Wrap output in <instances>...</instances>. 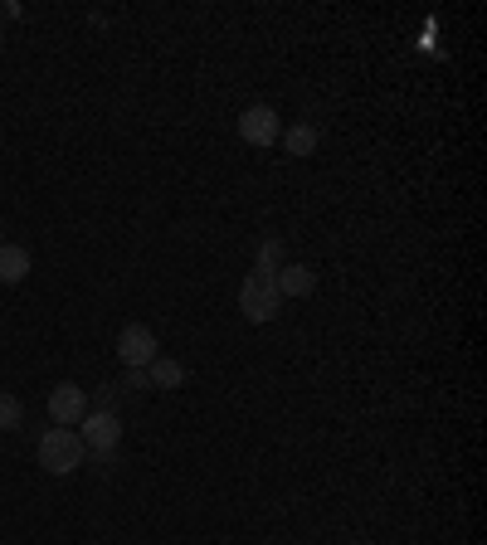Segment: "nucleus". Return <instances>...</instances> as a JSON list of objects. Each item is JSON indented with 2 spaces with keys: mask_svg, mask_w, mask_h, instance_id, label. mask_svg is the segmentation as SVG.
Wrapping results in <instances>:
<instances>
[{
  "mask_svg": "<svg viewBox=\"0 0 487 545\" xmlns=\"http://www.w3.org/2000/svg\"><path fill=\"white\" fill-rule=\"evenodd\" d=\"M83 438L74 434V429H44L39 434V448H35V458H39V468L44 473H54V477H69L83 468Z\"/></svg>",
  "mask_w": 487,
  "mask_h": 545,
  "instance_id": "1",
  "label": "nucleus"
},
{
  "mask_svg": "<svg viewBox=\"0 0 487 545\" xmlns=\"http://www.w3.org/2000/svg\"><path fill=\"white\" fill-rule=\"evenodd\" d=\"M239 312H244L254 327L273 322V317L283 312V297H278V288H273V278L249 273V278H244V288H239Z\"/></svg>",
  "mask_w": 487,
  "mask_h": 545,
  "instance_id": "2",
  "label": "nucleus"
},
{
  "mask_svg": "<svg viewBox=\"0 0 487 545\" xmlns=\"http://www.w3.org/2000/svg\"><path fill=\"white\" fill-rule=\"evenodd\" d=\"M78 438H83L88 453H117V443H122V424H117V414L88 409L83 424H78Z\"/></svg>",
  "mask_w": 487,
  "mask_h": 545,
  "instance_id": "3",
  "label": "nucleus"
},
{
  "mask_svg": "<svg viewBox=\"0 0 487 545\" xmlns=\"http://www.w3.org/2000/svg\"><path fill=\"white\" fill-rule=\"evenodd\" d=\"M83 414H88V395L78 390L74 380H64V385L49 390V419H54V429H78Z\"/></svg>",
  "mask_w": 487,
  "mask_h": 545,
  "instance_id": "4",
  "label": "nucleus"
},
{
  "mask_svg": "<svg viewBox=\"0 0 487 545\" xmlns=\"http://www.w3.org/2000/svg\"><path fill=\"white\" fill-rule=\"evenodd\" d=\"M239 137L249 146H273L283 137V122H278V112L268 108V103H254V108L239 112Z\"/></svg>",
  "mask_w": 487,
  "mask_h": 545,
  "instance_id": "5",
  "label": "nucleus"
},
{
  "mask_svg": "<svg viewBox=\"0 0 487 545\" xmlns=\"http://www.w3.org/2000/svg\"><path fill=\"white\" fill-rule=\"evenodd\" d=\"M117 356H122L127 370H147V365L156 361V331L142 327V322L122 327V336H117Z\"/></svg>",
  "mask_w": 487,
  "mask_h": 545,
  "instance_id": "6",
  "label": "nucleus"
},
{
  "mask_svg": "<svg viewBox=\"0 0 487 545\" xmlns=\"http://www.w3.org/2000/svg\"><path fill=\"white\" fill-rule=\"evenodd\" d=\"M273 288H278V297H307V292L317 288V273L307 263H283L273 273Z\"/></svg>",
  "mask_w": 487,
  "mask_h": 545,
  "instance_id": "7",
  "label": "nucleus"
},
{
  "mask_svg": "<svg viewBox=\"0 0 487 545\" xmlns=\"http://www.w3.org/2000/svg\"><path fill=\"white\" fill-rule=\"evenodd\" d=\"M30 268H35L30 249H20V244H0V283H5V288L25 283V278H30Z\"/></svg>",
  "mask_w": 487,
  "mask_h": 545,
  "instance_id": "8",
  "label": "nucleus"
},
{
  "mask_svg": "<svg viewBox=\"0 0 487 545\" xmlns=\"http://www.w3.org/2000/svg\"><path fill=\"white\" fill-rule=\"evenodd\" d=\"M147 380H151V390H181L186 385V365L171 361V356H156L147 365Z\"/></svg>",
  "mask_w": 487,
  "mask_h": 545,
  "instance_id": "9",
  "label": "nucleus"
},
{
  "mask_svg": "<svg viewBox=\"0 0 487 545\" xmlns=\"http://www.w3.org/2000/svg\"><path fill=\"white\" fill-rule=\"evenodd\" d=\"M283 258H288L283 239H263L259 249H254V273H259V278H273V273L283 268Z\"/></svg>",
  "mask_w": 487,
  "mask_h": 545,
  "instance_id": "10",
  "label": "nucleus"
},
{
  "mask_svg": "<svg viewBox=\"0 0 487 545\" xmlns=\"http://www.w3.org/2000/svg\"><path fill=\"white\" fill-rule=\"evenodd\" d=\"M317 142H322V137H317V127H312V122H298V127H288V132H283L288 156H312V151H317Z\"/></svg>",
  "mask_w": 487,
  "mask_h": 545,
  "instance_id": "11",
  "label": "nucleus"
},
{
  "mask_svg": "<svg viewBox=\"0 0 487 545\" xmlns=\"http://www.w3.org/2000/svg\"><path fill=\"white\" fill-rule=\"evenodd\" d=\"M20 424H25V404L15 400V395H5V390H0V429L10 434V429H20Z\"/></svg>",
  "mask_w": 487,
  "mask_h": 545,
  "instance_id": "12",
  "label": "nucleus"
},
{
  "mask_svg": "<svg viewBox=\"0 0 487 545\" xmlns=\"http://www.w3.org/2000/svg\"><path fill=\"white\" fill-rule=\"evenodd\" d=\"M117 400H122V390H117V385H103V390H98V400L88 404V409H103V414H117Z\"/></svg>",
  "mask_w": 487,
  "mask_h": 545,
  "instance_id": "13",
  "label": "nucleus"
},
{
  "mask_svg": "<svg viewBox=\"0 0 487 545\" xmlns=\"http://www.w3.org/2000/svg\"><path fill=\"white\" fill-rule=\"evenodd\" d=\"M117 390H151L147 370H127V375H122V385H117Z\"/></svg>",
  "mask_w": 487,
  "mask_h": 545,
  "instance_id": "14",
  "label": "nucleus"
},
{
  "mask_svg": "<svg viewBox=\"0 0 487 545\" xmlns=\"http://www.w3.org/2000/svg\"><path fill=\"white\" fill-rule=\"evenodd\" d=\"M0 15H5V5H0Z\"/></svg>",
  "mask_w": 487,
  "mask_h": 545,
  "instance_id": "15",
  "label": "nucleus"
}]
</instances>
